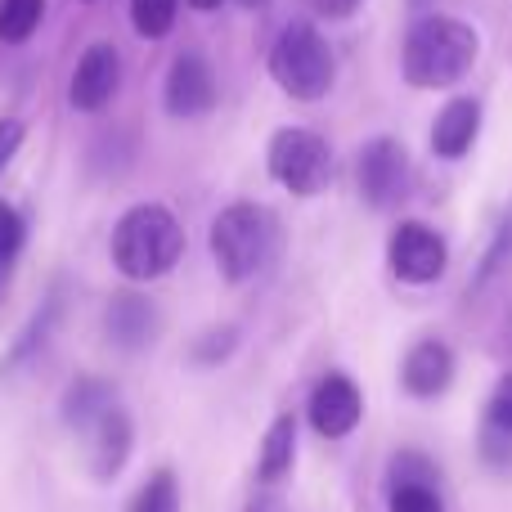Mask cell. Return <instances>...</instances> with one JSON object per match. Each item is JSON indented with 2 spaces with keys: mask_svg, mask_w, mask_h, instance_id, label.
<instances>
[{
  "mask_svg": "<svg viewBox=\"0 0 512 512\" xmlns=\"http://www.w3.org/2000/svg\"><path fill=\"white\" fill-rule=\"evenodd\" d=\"M117 81H122V59H117V50L108 41H95L77 59V72H72V86H68L72 108L99 113V108L117 95Z\"/></svg>",
  "mask_w": 512,
  "mask_h": 512,
  "instance_id": "9",
  "label": "cell"
},
{
  "mask_svg": "<svg viewBox=\"0 0 512 512\" xmlns=\"http://www.w3.org/2000/svg\"><path fill=\"white\" fill-rule=\"evenodd\" d=\"M243 5H248V9H261V5H265V0H243Z\"/></svg>",
  "mask_w": 512,
  "mask_h": 512,
  "instance_id": "30",
  "label": "cell"
},
{
  "mask_svg": "<svg viewBox=\"0 0 512 512\" xmlns=\"http://www.w3.org/2000/svg\"><path fill=\"white\" fill-rule=\"evenodd\" d=\"M45 14V0H0V41L23 45Z\"/></svg>",
  "mask_w": 512,
  "mask_h": 512,
  "instance_id": "17",
  "label": "cell"
},
{
  "mask_svg": "<svg viewBox=\"0 0 512 512\" xmlns=\"http://www.w3.org/2000/svg\"><path fill=\"white\" fill-rule=\"evenodd\" d=\"M409 5H427V0H409Z\"/></svg>",
  "mask_w": 512,
  "mask_h": 512,
  "instance_id": "31",
  "label": "cell"
},
{
  "mask_svg": "<svg viewBox=\"0 0 512 512\" xmlns=\"http://www.w3.org/2000/svg\"><path fill=\"white\" fill-rule=\"evenodd\" d=\"M436 468L432 459H423L418 450H405L391 459V490H409V486H432Z\"/></svg>",
  "mask_w": 512,
  "mask_h": 512,
  "instance_id": "20",
  "label": "cell"
},
{
  "mask_svg": "<svg viewBox=\"0 0 512 512\" xmlns=\"http://www.w3.org/2000/svg\"><path fill=\"white\" fill-rule=\"evenodd\" d=\"M176 9H180V0H131V23L140 36L162 41L171 32V23H176Z\"/></svg>",
  "mask_w": 512,
  "mask_h": 512,
  "instance_id": "19",
  "label": "cell"
},
{
  "mask_svg": "<svg viewBox=\"0 0 512 512\" xmlns=\"http://www.w3.org/2000/svg\"><path fill=\"white\" fill-rule=\"evenodd\" d=\"M216 104V72L203 54H180L167 72V113L203 117Z\"/></svg>",
  "mask_w": 512,
  "mask_h": 512,
  "instance_id": "10",
  "label": "cell"
},
{
  "mask_svg": "<svg viewBox=\"0 0 512 512\" xmlns=\"http://www.w3.org/2000/svg\"><path fill=\"white\" fill-rule=\"evenodd\" d=\"M185 252V230L162 203H140L113 230V265L126 279H158Z\"/></svg>",
  "mask_w": 512,
  "mask_h": 512,
  "instance_id": "2",
  "label": "cell"
},
{
  "mask_svg": "<svg viewBox=\"0 0 512 512\" xmlns=\"http://www.w3.org/2000/svg\"><path fill=\"white\" fill-rule=\"evenodd\" d=\"M274 243H279V230L265 207L234 203L212 221V256L230 283H243L256 270H265Z\"/></svg>",
  "mask_w": 512,
  "mask_h": 512,
  "instance_id": "3",
  "label": "cell"
},
{
  "mask_svg": "<svg viewBox=\"0 0 512 512\" xmlns=\"http://www.w3.org/2000/svg\"><path fill=\"white\" fill-rule=\"evenodd\" d=\"M504 261H512V212L504 216V225H499V234H495V243H490V252H486V261H481V274H477V283H486L495 270H504Z\"/></svg>",
  "mask_w": 512,
  "mask_h": 512,
  "instance_id": "23",
  "label": "cell"
},
{
  "mask_svg": "<svg viewBox=\"0 0 512 512\" xmlns=\"http://www.w3.org/2000/svg\"><path fill=\"white\" fill-rule=\"evenodd\" d=\"M243 512H288V504H283L279 495H270V490H261V495L248 499V508H243Z\"/></svg>",
  "mask_w": 512,
  "mask_h": 512,
  "instance_id": "28",
  "label": "cell"
},
{
  "mask_svg": "<svg viewBox=\"0 0 512 512\" xmlns=\"http://www.w3.org/2000/svg\"><path fill=\"white\" fill-rule=\"evenodd\" d=\"M113 405H117L113 387H108L104 378H77L68 387V396H63V418H68V427H77V432H90Z\"/></svg>",
  "mask_w": 512,
  "mask_h": 512,
  "instance_id": "15",
  "label": "cell"
},
{
  "mask_svg": "<svg viewBox=\"0 0 512 512\" xmlns=\"http://www.w3.org/2000/svg\"><path fill=\"white\" fill-rule=\"evenodd\" d=\"M355 176H360L364 203L378 207V212L400 207L409 198V185H414V176H409V153L400 149L396 140H387V135H378V140L360 153Z\"/></svg>",
  "mask_w": 512,
  "mask_h": 512,
  "instance_id": "6",
  "label": "cell"
},
{
  "mask_svg": "<svg viewBox=\"0 0 512 512\" xmlns=\"http://www.w3.org/2000/svg\"><path fill=\"white\" fill-rule=\"evenodd\" d=\"M189 5H194V9H216L221 0H189Z\"/></svg>",
  "mask_w": 512,
  "mask_h": 512,
  "instance_id": "29",
  "label": "cell"
},
{
  "mask_svg": "<svg viewBox=\"0 0 512 512\" xmlns=\"http://www.w3.org/2000/svg\"><path fill=\"white\" fill-rule=\"evenodd\" d=\"M108 337H113L122 351H140V346L153 342V333H158V310H153L149 297H140V292H117L113 301H108Z\"/></svg>",
  "mask_w": 512,
  "mask_h": 512,
  "instance_id": "12",
  "label": "cell"
},
{
  "mask_svg": "<svg viewBox=\"0 0 512 512\" xmlns=\"http://www.w3.org/2000/svg\"><path fill=\"white\" fill-rule=\"evenodd\" d=\"M292 459H297V418L279 414L261 441V463H256V472H261V481H283L292 472Z\"/></svg>",
  "mask_w": 512,
  "mask_h": 512,
  "instance_id": "16",
  "label": "cell"
},
{
  "mask_svg": "<svg viewBox=\"0 0 512 512\" xmlns=\"http://www.w3.org/2000/svg\"><path fill=\"white\" fill-rule=\"evenodd\" d=\"M387 261H391V274L400 283H432L445 274L450 265V248L445 239L432 230V225H418V221H405L396 225L387 243Z\"/></svg>",
  "mask_w": 512,
  "mask_h": 512,
  "instance_id": "7",
  "label": "cell"
},
{
  "mask_svg": "<svg viewBox=\"0 0 512 512\" xmlns=\"http://www.w3.org/2000/svg\"><path fill=\"white\" fill-rule=\"evenodd\" d=\"M486 423L495 427V432L512 436V373H508V378H499L495 396H490V405H486Z\"/></svg>",
  "mask_w": 512,
  "mask_h": 512,
  "instance_id": "24",
  "label": "cell"
},
{
  "mask_svg": "<svg viewBox=\"0 0 512 512\" xmlns=\"http://www.w3.org/2000/svg\"><path fill=\"white\" fill-rule=\"evenodd\" d=\"M270 77L279 81L283 95L292 99H324L333 86V54L328 41L315 32L310 23H292L283 27V36L270 50Z\"/></svg>",
  "mask_w": 512,
  "mask_h": 512,
  "instance_id": "4",
  "label": "cell"
},
{
  "mask_svg": "<svg viewBox=\"0 0 512 512\" xmlns=\"http://www.w3.org/2000/svg\"><path fill=\"white\" fill-rule=\"evenodd\" d=\"M360 418H364V396L346 373H328V378L315 382V391H310V427L319 436L342 441V436H351L360 427Z\"/></svg>",
  "mask_w": 512,
  "mask_h": 512,
  "instance_id": "8",
  "label": "cell"
},
{
  "mask_svg": "<svg viewBox=\"0 0 512 512\" xmlns=\"http://www.w3.org/2000/svg\"><path fill=\"white\" fill-rule=\"evenodd\" d=\"M270 176L292 194L310 198L333 180V153L306 126H283L270 140Z\"/></svg>",
  "mask_w": 512,
  "mask_h": 512,
  "instance_id": "5",
  "label": "cell"
},
{
  "mask_svg": "<svg viewBox=\"0 0 512 512\" xmlns=\"http://www.w3.org/2000/svg\"><path fill=\"white\" fill-rule=\"evenodd\" d=\"M234 351V328H216V333H207V342H198V360L203 364H216V360H225V355Z\"/></svg>",
  "mask_w": 512,
  "mask_h": 512,
  "instance_id": "25",
  "label": "cell"
},
{
  "mask_svg": "<svg viewBox=\"0 0 512 512\" xmlns=\"http://www.w3.org/2000/svg\"><path fill=\"white\" fill-rule=\"evenodd\" d=\"M400 382H405V391H409V396H418V400L441 396V391L454 382V355H450V346L436 342V337L418 342L414 351L405 355V364H400Z\"/></svg>",
  "mask_w": 512,
  "mask_h": 512,
  "instance_id": "11",
  "label": "cell"
},
{
  "mask_svg": "<svg viewBox=\"0 0 512 512\" xmlns=\"http://www.w3.org/2000/svg\"><path fill=\"white\" fill-rule=\"evenodd\" d=\"M131 512H180V481L171 468H158L131 499Z\"/></svg>",
  "mask_w": 512,
  "mask_h": 512,
  "instance_id": "18",
  "label": "cell"
},
{
  "mask_svg": "<svg viewBox=\"0 0 512 512\" xmlns=\"http://www.w3.org/2000/svg\"><path fill=\"white\" fill-rule=\"evenodd\" d=\"M23 216L14 212L9 203H0V270H9V261L18 256V248H23Z\"/></svg>",
  "mask_w": 512,
  "mask_h": 512,
  "instance_id": "21",
  "label": "cell"
},
{
  "mask_svg": "<svg viewBox=\"0 0 512 512\" xmlns=\"http://www.w3.org/2000/svg\"><path fill=\"white\" fill-rule=\"evenodd\" d=\"M90 450H95V477L108 481L117 477V472L126 468V459H131V445H135V427H131V414H126L122 405H113L104 418H99L95 427H90Z\"/></svg>",
  "mask_w": 512,
  "mask_h": 512,
  "instance_id": "13",
  "label": "cell"
},
{
  "mask_svg": "<svg viewBox=\"0 0 512 512\" xmlns=\"http://www.w3.org/2000/svg\"><path fill=\"white\" fill-rule=\"evenodd\" d=\"M360 5H364V0H315V9L324 18H351Z\"/></svg>",
  "mask_w": 512,
  "mask_h": 512,
  "instance_id": "27",
  "label": "cell"
},
{
  "mask_svg": "<svg viewBox=\"0 0 512 512\" xmlns=\"http://www.w3.org/2000/svg\"><path fill=\"white\" fill-rule=\"evenodd\" d=\"M477 131H481V104L477 99H454L432 122V153L436 158H463L477 144Z\"/></svg>",
  "mask_w": 512,
  "mask_h": 512,
  "instance_id": "14",
  "label": "cell"
},
{
  "mask_svg": "<svg viewBox=\"0 0 512 512\" xmlns=\"http://www.w3.org/2000/svg\"><path fill=\"white\" fill-rule=\"evenodd\" d=\"M391 512H445V504L432 486H409L391 490Z\"/></svg>",
  "mask_w": 512,
  "mask_h": 512,
  "instance_id": "22",
  "label": "cell"
},
{
  "mask_svg": "<svg viewBox=\"0 0 512 512\" xmlns=\"http://www.w3.org/2000/svg\"><path fill=\"white\" fill-rule=\"evenodd\" d=\"M18 144H23V122L18 117H0V167L18 153Z\"/></svg>",
  "mask_w": 512,
  "mask_h": 512,
  "instance_id": "26",
  "label": "cell"
},
{
  "mask_svg": "<svg viewBox=\"0 0 512 512\" xmlns=\"http://www.w3.org/2000/svg\"><path fill=\"white\" fill-rule=\"evenodd\" d=\"M477 59V27L450 14L418 18L405 36V81L418 90H441L468 77Z\"/></svg>",
  "mask_w": 512,
  "mask_h": 512,
  "instance_id": "1",
  "label": "cell"
}]
</instances>
